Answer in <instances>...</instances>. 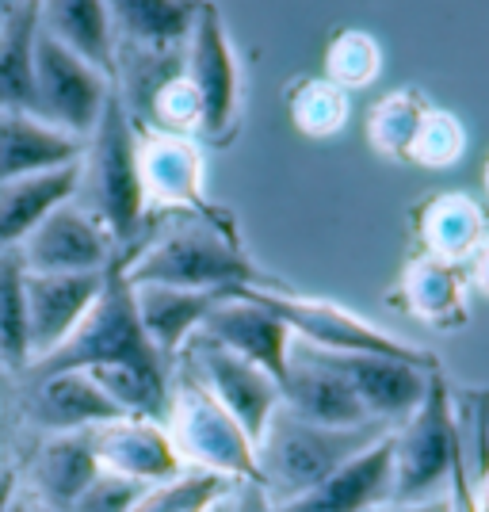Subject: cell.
Returning <instances> with one entry per match:
<instances>
[{"instance_id": "obj_41", "label": "cell", "mask_w": 489, "mask_h": 512, "mask_svg": "<svg viewBox=\"0 0 489 512\" xmlns=\"http://www.w3.org/2000/svg\"><path fill=\"white\" fill-rule=\"evenodd\" d=\"M16 497H20V478H16V470H0V512H12Z\"/></svg>"}, {"instance_id": "obj_30", "label": "cell", "mask_w": 489, "mask_h": 512, "mask_svg": "<svg viewBox=\"0 0 489 512\" xmlns=\"http://www.w3.org/2000/svg\"><path fill=\"white\" fill-rule=\"evenodd\" d=\"M0 363L27 371L31 344H27V264L20 249L0 253Z\"/></svg>"}, {"instance_id": "obj_44", "label": "cell", "mask_w": 489, "mask_h": 512, "mask_svg": "<svg viewBox=\"0 0 489 512\" xmlns=\"http://www.w3.org/2000/svg\"><path fill=\"white\" fill-rule=\"evenodd\" d=\"M482 184H486V192H489V161H486V172H482Z\"/></svg>"}, {"instance_id": "obj_8", "label": "cell", "mask_w": 489, "mask_h": 512, "mask_svg": "<svg viewBox=\"0 0 489 512\" xmlns=\"http://www.w3.org/2000/svg\"><path fill=\"white\" fill-rule=\"evenodd\" d=\"M111 88L115 81L107 73H100L96 65L73 54L58 39H50L39 27V39H35V115L39 119L73 138H88L104 115Z\"/></svg>"}, {"instance_id": "obj_9", "label": "cell", "mask_w": 489, "mask_h": 512, "mask_svg": "<svg viewBox=\"0 0 489 512\" xmlns=\"http://www.w3.org/2000/svg\"><path fill=\"white\" fill-rule=\"evenodd\" d=\"M180 356H184L180 367L207 386L214 402L226 409L253 440H260L264 428L272 425V417L283 406V394H279L276 379L268 371H260L256 363L241 360V356L226 352L222 344L207 341L199 333H195L192 344Z\"/></svg>"}, {"instance_id": "obj_16", "label": "cell", "mask_w": 489, "mask_h": 512, "mask_svg": "<svg viewBox=\"0 0 489 512\" xmlns=\"http://www.w3.org/2000/svg\"><path fill=\"white\" fill-rule=\"evenodd\" d=\"M92 451L104 470L127 474L142 486L165 482L172 474H180L184 463L176 455L165 421H146V417H115L107 425L88 428Z\"/></svg>"}, {"instance_id": "obj_33", "label": "cell", "mask_w": 489, "mask_h": 512, "mask_svg": "<svg viewBox=\"0 0 489 512\" xmlns=\"http://www.w3.org/2000/svg\"><path fill=\"white\" fill-rule=\"evenodd\" d=\"M146 119L157 134L192 138L203 130V100H199V92L184 73H169L146 96Z\"/></svg>"}, {"instance_id": "obj_12", "label": "cell", "mask_w": 489, "mask_h": 512, "mask_svg": "<svg viewBox=\"0 0 489 512\" xmlns=\"http://www.w3.org/2000/svg\"><path fill=\"white\" fill-rule=\"evenodd\" d=\"M325 356L344 375V383L356 390L367 417L386 428H398L413 409L425 402L428 379L436 371L425 363L375 356V352H325Z\"/></svg>"}, {"instance_id": "obj_13", "label": "cell", "mask_w": 489, "mask_h": 512, "mask_svg": "<svg viewBox=\"0 0 489 512\" xmlns=\"http://www.w3.org/2000/svg\"><path fill=\"white\" fill-rule=\"evenodd\" d=\"M279 394H283V409L298 421H310L321 428L371 425L356 390L344 383V375L333 367V360L321 348H310L302 341H295V348H291V367H287V379L279 386Z\"/></svg>"}, {"instance_id": "obj_3", "label": "cell", "mask_w": 489, "mask_h": 512, "mask_svg": "<svg viewBox=\"0 0 489 512\" xmlns=\"http://www.w3.org/2000/svg\"><path fill=\"white\" fill-rule=\"evenodd\" d=\"M386 432L390 428L375 421L356 428H321L298 421L279 406L272 425L256 440V482L276 505H287L302 493L318 490L329 474H337L348 459L379 444Z\"/></svg>"}, {"instance_id": "obj_40", "label": "cell", "mask_w": 489, "mask_h": 512, "mask_svg": "<svg viewBox=\"0 0 489 512\" xmlns=\"http://www.w3.org/2000/svg\"><path fill=\"white\" fill-rule=\"evenodd\" d=\"M383 512H455V497L447 490L440 497H428V501H413V505H386Z\"/></svg>"}, {"instance_id": "obj_11", "label": "cell", "mask_w": 489, "mask_h": 512, "mask_svg": "<svg viewBox=\"0 0 489 512\" xmlns=\"http://www.w3.org/2000/svg\"><path fill=\"white\" fill-rule=\"evenodd\" d=\"M199 337L222 344L226 352H234L241 360L256 363V367L268 371L279 386L287 379L295 333H291L272 310H264L256 299H249L245 291H226V295L218 299V306L207 314Z\"/></svg>"}, {"instance_id": "obj_37", "label": "cell", "mask_w": 489, "mask_h": 512, "mask_svg": "<svg viewBox=\"0 0 489 512\" xmlns=\"http://www.w3.org/2000/svg\"><path fill=\"white\" fill-rule=\"evenodd\" d=\"M142 493H146L142 482H134L127 474H115V470H100L92 478V486L77 497L73 512H134Z\"/></svg>"}, {"instance_id": "obj_45", "label": "cell", "mask_w": 489, "mask_h": 512, "mask_svg": "<svg viewBox=\"0 0 489 512\" xmlns=\"http://www.w3.org/2000/svg\"><path fill=\"white\" fill-rule=\"evenodd\" d=\"M12 8V0H0V12H8Z\"/></svg>"}, {"instance_id": "obj_17", "label": "cell", "mask_w": 489, "mask_h": 512, "mask_svg": "<svg viewBox=\"0 0 489 512\" xmlns=\"http://www.w3.org/2000/svg\"><path fill=\"white\" fill-rule=\"evenodd\" d=\"M394 493V463H390V432L379 444L348 459L337 474H329L318 490L302 493L279 505V512H375L390 505Z\"/></svg>"}, {"instance_id": "obj_10", "label": "cell", "mask_w": 489, "mask_h": 512, "mask_svg": "<svg viewBox=\"0 0 489 512\" xmlns=\"http://www.w3.org/2000/svg\"><path fill=\"white\" fill-rule=\"evenodd\" d=\"M27 272L43 276H81V272H107L119 260V245L92 214L69 199L58 211H50L35 226V234L20 245Z\"/></svg>"}, {"instance_id": "obj_7", "label": "cell", "mask_w": 489, "mask_h": 512, "mask_svg": "<svg viewBox=\"0 0 489 512\" xmlns=\"http://www.w3.org/2000/svg\"><path fill=\"white\" fill-rule=\"evenodd\" d=\"M241 291L260 302L264 310H272L295 333V341L310 344V348H321V352H375V356H398V360L436 367V360L428 352H421L417 344L386 333V329L371 325L367 318L344 310L337 302L298 299V295H287L272 283L268 287H241Z\"/></svg>"}, {"instance_id": "obj_29", "label": "cell", "mask_w": 489, "mask_h": 512, "mask_svg": "<svg viewBox=\"0 0 489 512\" xmlns=\"http://www.w3.org/2000/svg\"><path fill=\"white\" fill-rule=\"evenodd\" d=\"M107 398L119 406L123 417H146L165 421L172 402V371L169 367H146V363H107L88 371Z\"/></svg>"}, {"instance_id": "obj_20", "label": "cell", "mask_w": 489, "mask_h": 512, "mask_svg": "<svg viewBox=\"0 0 489 512\" xmlns=\"http://www.w3.org/2000/svg\"><path fill=\"white\" fill-rule=\"evenodd\" d=\"M27 413L50 436L88 432V428L123 417L119 406L107 398L88 371H58V375L35 379L31 398H27Z\"/></svg>"}, {"instance_id": "obj_38", "label": "cell", "mask_w": 489, "mask_h": 512, "mask_svg": "<svg viewBox=\"0 0 489 512\" xmlns=\"http://www.w3.org/2000/svg\"><path fill=\"white\" fill-rule=\"evenodd\" d=\"M218 512H279V505L264 493L260 482H234L230 493L222 497Z\"/></svg>"}, {"instance_id": "obj_35", "label": "cell", "mask_w": 489, "mask_h": 512, "mask_svg": "<svg viewBox=\"0 0 489 512\" xmlns=\"http://www.w3.org/2000/svg\"><path fill=\"white\" fill-rule=\"evenodd\" d=\"M379 43L363 31H341L329 50H325V81H333L337 88L352 92V88H367L379 77Z\"/></svg>"}, {"instance_id": "obj_15", "label": "cell", "mask_w": 489, "mask_h": 512, "mask_svg": "<svg viewBox=\"0 0 489 512\" xmlns=\"http://www.w3.org/2000/svg\"><path fill=\"white\" fill-rule=\"evenodd\" d=\"M107 272H81V276H43L27 272V344L31 363L58 352L77 325L88 318L104 291Z\"/></svg>"}, {"instance_id": "obj_31", "label": "cell", "mask_w": 489, "mask_h": 512, "mask_svg": "<svg viewBox=\"0 0 489 512\" xmlns=\"http://www.w3.org/2000/svg\"><path fill=\"white\" fill-rule=\"evenodd\" d=\"M425 115H428V104L417 92H409V88L390 92L386 100H379V104L371 107V115H367V138H371V146L383 153V157H409Z\"/></svg>"}, {"instance_id": "obj_34", "label": "cell", "mask_w": 489, "mask_h": 512, "mask_svg": "<svg viewBox=\"0 0 489 512\" xmlns=\"http://www.w3.org/2000/svg\"><path fill=\"white\" fill-rule=\"evenodd\" d=\"M291 119L306 138H333L348 123V92L325 77L302 81L291 96Z\"/></svg>"}, {"instance_id": "obj_18", "label": "cell", "mask_w": 489, "mask_h": 512, "mask_svg": "<svg viewBox=\"0 0 489 512\" xmlns=\"http://www.w3.org/2000/svg\"><path fill=\"white\" fill-rule=\"evenodd\" d=\"M134 287V283H130ZM226 291H192V287H165V283H138L134 287V310L142 321V333L157 348V356L172 363L192 337L203 329L218 299Z\"/></svg>"}, {"instance_id": "obj_4", "label": "cell", "mask_w": 489, "mask_h": 512, "mask_svg": "<svg viewBox=\"0 0 489 512\" xmlns=\"http://www.w3.org/2000/svg\"><path fill=\"white\" fill-rule=\"evenodd\" d=\"M459 428L440 367L428 379L425 402L413 409L398 428H390V463L394 493L390 505H413L451 490V474L459 463Z\"/></svg>"}, {"instance_id": "obj_6", "label": "cell", "mask_w": 489, "mask_h": 512, "mask_svg": "<svg viewBox=\"0 0 489 512\" xmlns=\"http://www.w3.org/2000/svg\"><path fill=\"white\" fill-rule=\"evenodd\" d=\"M165 428L188 470H207L226 482H256V440L184 367H176L172 375Z\"/></svg>"}, {"instance_id": "obj_28", "label": "cell", "mask_w": 489, "mask_h": 512, "mask_svg": "<svg viewBox=\"0 0 489 512\" xmlns=\"http://www.w3.org/2000/svg\"><path fill=\"white\" fill-rule=\"evenodd\" d=\"M421 241H425V256H436L447 264L470 260V253L486 241L482 203L463 192L436 195L421 214Z\"/></svg>"}, {"instance_id": "obj_14", "label": "cell", "mask_w": 489, "mask_h": 512, "mask_svg": "<svg viewBox=\"0 0 489 512\" xmlns=\"http://www.w3.org/2000/svg\"><path fill=\"white\" fill-rule=\"evenodd\" d=\"M184 77L195 85L199 100H203V134H222L230 130L237 115V92H241V77H237L234 46L226 39V27L214 4H203L195 27L188 35V62H184Z\"/></svg>"}, {"instance_id": "obj_46", "label": "cell", "mask_w": 489, "mask_h": 512, "mask_svg": "<svg viewBox=\"0 0 489 512\" xmlns=\"http://www.w3.org/2000/svg\"><path fill=\"white\" fill-rule=\"evenodd\" d=\"M31 509H35V512H50V509H39V505H31Z\"/></svg>"}, {"instance_id": "obj_36", "label": "cell", "mask_w": 489, "mask_h": 512, "mask_svg": "<svg viewBox=\"0 0 489 512\" xmlns=\"http://www.w3.org/2000/svg\"><path fill=\"white\" fill-rule=\"evenodd\" d=\"M463 150H467L463 123L455 115H447V111H432L428 107L425 123L417 130V142L409 150V161H417L425 169H447V165H455L463 157Z\"/></svg>"}, {"instance_id": "obj_43", "label": "cell", "mask_w": 489, "mask_h": 512, "mask_svg": "<svg viewBox=\"0 0 489 512\" xmlns=\"http://www.w3.org/2000/svg\"><path fill=\"white\" fill-rule=\"evenodd\" d=\"M12 512H35V509H31V501L20 493V497H16V505H12Z\"/></svg>"}, {"instance_id": "obj_25", "label": "cell", "mask_w": 489, "mask_h": 512, "mask_svg": "<svg viewBox=\"0 0 489 512\" xmlns=\"http://www.w3.org/2000/svg\"><path fill=\"white\" fill-rule=\"evenodd\" d=\"M111 27L130 46H142L153 54H169L188 43L195 16L207 0H104Z\"/></svg>"}, {"instance_id": "obj_21", "label": "cell", "mask_w": 489, "mask_h": 512, "mask_svg": "<svg viewBox=\"0 0 489 512\" xmlns=\"http://www.w3.org/2000/svg\"><path fill=\"white\" fill-rule=\"evenodd\" d=\"M138 172L146 203H161L172 211L203 203V153L192 138L157 130L138 134Z\"/></svg>"}, {"instance_id": "obj_23", "label": "cell", "mask_w": 489, "mask_h": 512, "mask_svg": "<svg viewBox=\"0 0 489 512\" xmlns=\"http://www.w3.org/2000/svg\"><path fill=\"white\" fill-rule=\"evenodd\" d=\"M77 180H81V161L54 172L4 180L0 184V253L4 249H20L46 214L69 203L77 195Z\"/></svg>"}, {"instance_id": "obj_32", "label": "cell", "mask_w": 489, "mask_h": 512, "mask_svg": "<svg viewBox=\"0 0 489 512\" xmlns=\"http://www.w3.org/2000/svg\"><path fill=\"white\" fill-rule=\"evenodd\" d=\"M234 482L207 474V470H180L165 482L146 486L142 501L134 505V512H214L218 501L230 493Z\"/></svg>"}, {"instance_id": "obj_5", "label": "cell", "mask_w": 489, "mask_h": 512, "mask_svg": "<svg viewBox=\"0 0 489 512\" xmlns=\"http://www.w3.org/2000/svg\"><path fill=\"white\" fill-rule=\"evenodd\" d=\"M107 363L169 367L142 333V321L134 310V287L123 276V256L107 268L104 291H100L96 306L88 310V318L77 325V333L46 360L31 363L27 375L43 379V375H58V371H92V367H107Z\"/></svg>"}, {"instance_id": "obj_1", "label": "cell", "mask_w": 489, "mask_h": 512, "mask_svg": "<svg viewBox=\"0 0 489 512\" xmlns=\"http://www.w3.org/2000/svg\"><path fill=\"white\" fill-rule=\"evenodd\" d=\"M127 283H165V287H192V291H241V287H268L249 256L226 226L199 214H180L161 226L138 253L123 256Z\"/></svg>"}, {"instance_id": "obj_39", "label": "cell", "mask_w": 489, "mask_h": 512, "mask_svg": "<svg viewBox=\"0 0 489 512\" xmlns=\"http://www.w3.org/2000/svg\"><path fill=\"white\" fill-rule=\"evenodd\" d=\"M467 283L474 287V291H482L489 299V237L470 253L467 260Z\"/></svg>"}, {"instance_id": "obj_19", "label": "cell", "mask_w": 489, "mask_h": 512, "mask_svg": "<svg viewBox=\"0 0 489 512\" xmlns=\"http://www.w3.org/2000/svg\"><path fill=\"white\" fill-rule=\"evenodd\" d=\"M100 459L92 451L88 432H69V436H46V444L35 451L27 467V501L50 512H73L77 497L92 486L100 474Z\"/></svg>"}, {"instance_id": "obj_24", "label": "cell", "mask_w": 489, "mask_h": 512, "mask_svg": "<svg viewBox=\"0 0 489 512\" xmlns=\"http://www.w3.org/2000/svg\"><path fill=\"white\" fill-rule=\"evenodd\" d=\"M39 27L115 81V27L104 0H43Z\"/></svg>"}, {"instance_id": "obj_26", "label": "cell", "mask_w": 489, "mask_h": 512, "mask_svg": "<svg viewBox=\"0 0 489 512\" xmlns=\"http://www.w3.org/2000/svg\"><path fill=\"white\" fill-rule=\"evenodd\" d=\"M35 39L39 0H20L0 20V111L35 115Z\"/></svg>"}, {"instance_id": "obj_27", "label": "cell", "mask_w": 489, "mask_h": 512, "mask_svg": "<svg viewBox=\"0 0 489 512\" xmlns=\"http://www.w3.org/2000/svg\"><path fill=\"white\" fill-rule=\"evenodd\" d=\"M467 272L436 256H417L402 276V299L436 329H459L467 321Z\"/></svg>"}, {"instance_id": "obj_22", "label": "cell", "mask_w": 489, "mask_h": 512, "mask_svg": "<svg viewBox=\"0 0 489 512\" xmlns=\"http://www.w3.org/2000/svg\"><path fill=\"white\" fill-rule=\"evenodd\" d=\"M85 142L27 111H0V184L77 165Z\"/></svg>"}, {"instance_id": "obj_2", "label": "cell", "mask_w": 489, "mask_h": 512, "mask_svg": "<svg viewBox=\"0 0 489 512\" xmlns=\"http://www.w3.org/2000/svg\"><path fill=\"white\" fill-rule=\"evenodd\" d=\"M73 199L104 226L115 245H127L142 234L149 203L142 192V172H138V127L119 88H111L104 115L88 134Z\"/></svg>"}, {"instance_id": "obj_42", "label": "cell", "mask_w": 489, "mask_h": 512, "mask_svg": "<svg viewBox=\"0 0 489 512\" xmlns=\"http://www.w3.org/2000/svg\"><path fill=\"white\" fill-rule=\"evenodd\" d=\"M474 497H478V509L489 512V467H486V474H482V482H478V493H474Z\"/></svg>"}]
</instances>
